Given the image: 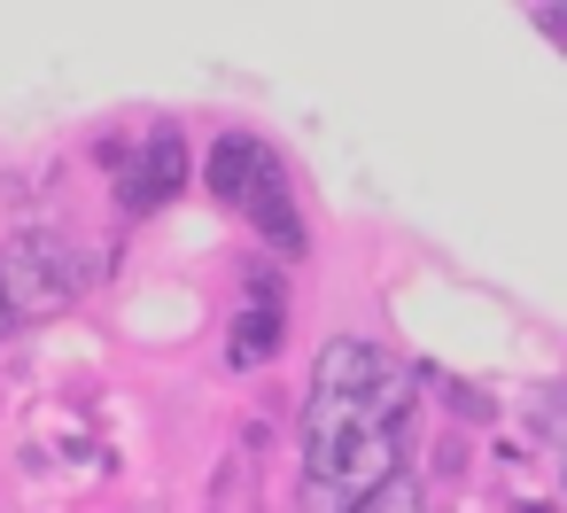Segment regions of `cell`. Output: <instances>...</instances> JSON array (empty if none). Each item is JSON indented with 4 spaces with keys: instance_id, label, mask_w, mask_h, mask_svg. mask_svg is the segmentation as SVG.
Segmentation results:
<instances>
[{
    "instance_id": "cell-9",
    "label": "cell",
    "mask_w": 567,
    "mask_h": 513,
    "mask_svg": "<svg viewBox=\"0 0 567 513\" xmlns=\"http://www.w3.org/2000/svg\"><path fill=\"white\" fill-rule=\"evenodd\" d=\"M17 335V296H9V273H0V342Z\"/></svg>"
},
{
    "instance_id": "cell-5",
    "label": "cell",
    "mask_w": 567,
    "mask_h": 513,
    "mask_svg": "<svg viewBox=\"0 0 567 513\" xmlns=\"http://www.w3.org/2000/svg\"><path fill=\"white\" fill-rule=\"evenodd\" d=\"M280 335H288V311H280L272 288H257V296L234 311V327H226V366H234V373H257V366L280 350Z\"/></svg>"
},
{
    "instance_id": "cell-6",
    "label": "cell",
    "mask_w": 567,
    "mask_h": 513,
    "mask_svg": "<svg viewBox=\"0 0 567 513\" xmlns=\"http://www.w3.org/2000/svg\"><path fill=\"white\" fill-rule=\"evenodd\" d=\"M342 513H427V490H420L412 474H396V482L365 490V497H358V505H342Z\"/></svg>"
},
{
    "instance_id": "cell-8",
    "label": "cell",
    "mask_w": 567,
    "mask_h": 513,
    "mask_svg": "<svg viewBox=\"0 0 567 513\" xmlns=\"http://www.w3.org/2000/svg\"><path fill=\"white\" fill-rule=\"evenodd\" d=\"M536 32H544V40H559V48H567V9H536Z\"/></svg>"
},
{
    "instance_id": "cell-4",
    "label": "cell",
    "mask_w": 567,
    "mask_h": 513,
    "mask_svg": "<svg viewBox=\"0 0 567 513\" xmlns=\"http://www.w3.org/2000/svg\"><path fill=\"white\" fill-rule=\"evenodd\" d=\"M179 187H187V141H179V125H156L133 156H117V203H125L133 218L164 211Z\"/></svg>"
},
{
    "instance_id": "cell-3",
    "label": "cell",
    "mask_w": 567,
    "mask_h": 513,
    "mask_svg": "<svg viewBox=\"0 0 567 513\" xmlns=\"http://www.w3.org/2000/svg\"><path fill=\"white\" fill-rule=\"evenodd\" d=\"M0 273H9V296L17 311H55V304H79L86 288V265L63 234H17V249L0 257Z\"/></svg>"
},
{
    "instance_id": "cell-1",
    "label": "cell",
    "mask_w": 567,
    "mask_h": 513,
    "mask_svg": "<svg viewBox=\"0 0 567 513\" xmlns=\"http://www.w3.org/2000/svg\"><path fill=\"white\" fill-rule=\"evenodd\" d=\"M412 451V366L365 335H334L311 366L303 397V474L311 490L358 505L365 490L396 482Z\"/></svg>"
},
{
    "instance_id": "cell-2",
    "label": "cell",
    "mask_w": 567,
    "mask_h": 513,
    "mask_svg": "<svg viewBox=\"0 0 567 513\" xmlns=\"http://www.w3.org/2000/svg\"><path fill=\"white\" fill-rule=\"evenodd\" d=\"M203 179H210V195H218L226 211H241L280 257H303V249H311V226H303V211H296V179H288V164H280L257 133H218Z\"/></svg>"
},
{
    "instance_id": "cell-7",
    "label": "cell",
    "mask_w": 567,
    "mask_h": 513,
    "mask_svg": "<svg viewBox=\"0 0 567 513\" xmlns=\"http://www.w3.org/2000/svg\"><path fill=\"white\" fill-rule=\"evenodd\" d=\"M528 428L551 435V443H567V381H544V389L528 397Z\"/></svg>"
},
{
    "instance_id": "cell-10",
    "label": "cell",
    "mask_w": 567,
    "mask_h": 513,
    "mask_svg": "<svg viewBox=\"0 0 567 513\" xmlns=\"http://www.w3.org/2000/svg\"><path fill=\"white\" fill-rule=\"evenodd\" d=\"M513 513H551V505H536V497H520V505H513Z\"/></svg>"
}]
</instances>
